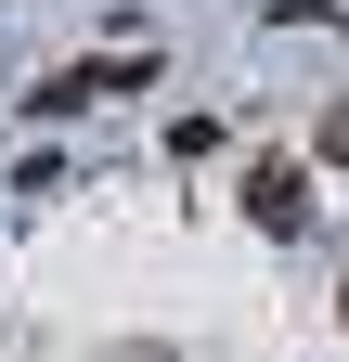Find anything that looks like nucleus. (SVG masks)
Returning <instances> with one entry per match:
<instances>
[{"label": "nucleus", "mask_w": 349, "mask_h": 362, "mask_svg": "<svg viewBox=\"0 0 349 362\" xmlns=\"http://www.w3.org/2000/svg\"><path fill=\"white\" fill-rule=\"evenodd\" d=\"M246 220H259V233H311V168H297V156H259L246 168Z\"/></svg>", "instance_id": "obj_1"}, {"label": "nucleus", "mask_w": 349, "mask_h": 362, "mask_svg": "<svg viewBox=\"0 0 349 362\" xmlns=\"http://www.w3.org/2000/svg\"><path fill=\"white\" fill-rule=\"evenodd\" d=\"M104 90H143V52H129V65H52L26 90V117H78V104H104Z\"/></svg>", "instance_id": "obj_2"}, {"label": "nucleus", "mask_w": 349, "mask_h": 362, "mask_svg": "<svg viewBox=\"0 0 349 362\" xmlns=\"http://www.w3.org/2000/svg\"><path fill=\"white\" fill-rule=\"evenodd\" d=\"M324 156H336V168H349V117H324Z\"/></svg>", "instance_id": "obj_3"}, {"label": "nucleus", "mask_w": 349, "mask_h": 362, "mask_svg": "<svg viewBox=\"0 0 349 362\" xmlns=\"http://www.w3.org/2000/svg\"><path fill=\"white\" fill-rule=\"evenodd\" d=\"M336 310H349V285H336Z\"/></svg>", "instance_id": "obj_4"}]
</instances>
